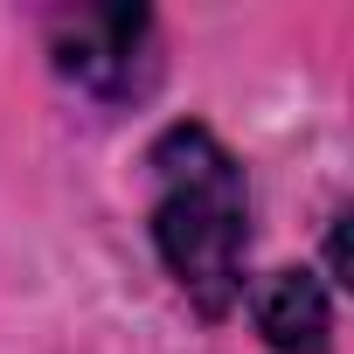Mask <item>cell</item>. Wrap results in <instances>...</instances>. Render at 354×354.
I'll return each instance as SVG.
<instances>
[{
    "instance_id": "cell-1",
    "label": "cell",
    "mask_w": 354,
    "mask_h": 354,
    "mask_svg": "<svg viewBox=\"0 0 354 354\" xmlns=\"http://www.w3.org/2000/svg\"><path fill=\"white\" fill-rule=\"evenodd\" d=\"M146 167H153V243L174 285L209 319L230 313L243 292V243H250L243 167L209 125H167Z\"/></svg>"
},
{
    "instance_id": "cell-2",
    "label": "cell",
    "mask_w": 354,
    "mask_h": 354,
    "mask_svg": "<svg viewBox=\"0 0 354 354\" xmlns=\"http://www.w3.org/2000/svg\"><path fill=\"white\" fill-rule=\"evenodd\" d=\"M49 56H56V70H63L77 91H91V97H104V104L146 97L153 77H160L153 15H146V8H77V15H56Z\"/></svg>"
},
{
    "instance_id": "cell-3",
    "label": "cell",
    "mask_w": 354,
    "mask_h": 354,
    "mask_svg": "<svg viewBox=\"0 0 354 354\" xmlns=\"http://www.w3.org/2000/svg\"><path fill=\"white\" fill-rule=\"evenodd\" d=\"M250 313H257V333H264L278 354H326L333 306H326V292H319L313 271H271V278L250 292Z\"/></svg>"
}]
</instances>
